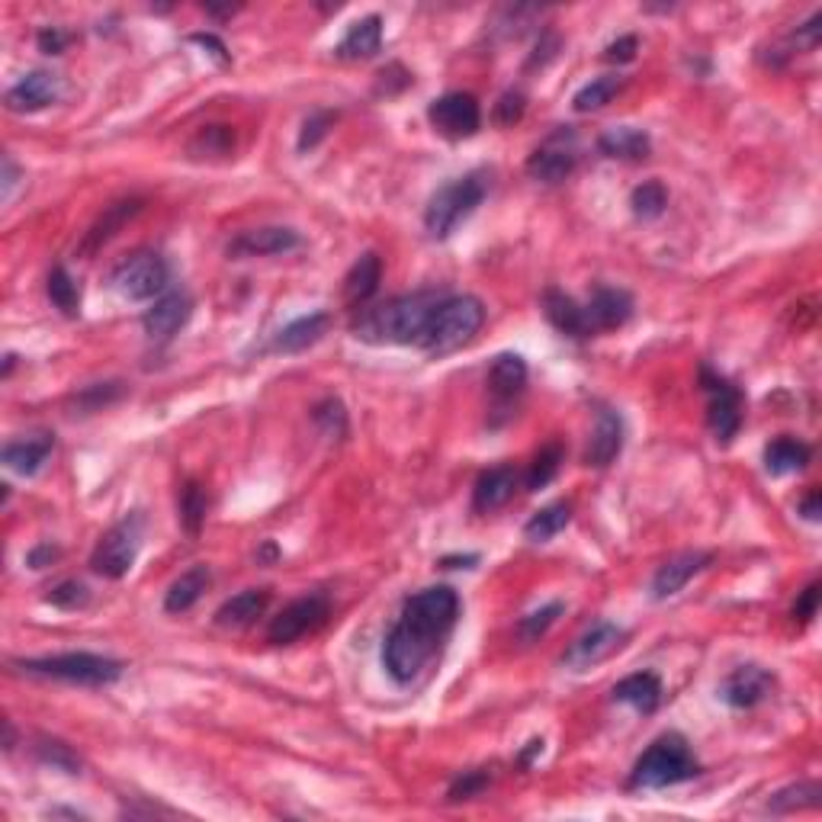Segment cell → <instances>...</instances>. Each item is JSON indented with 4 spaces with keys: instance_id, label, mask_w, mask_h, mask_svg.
<instances>
[{
    "instance_id": "obj_1",
    "label": "cell",
    "mask_w": 822,
    "mask_h": 822,
    "mask_svg": "<svg viewBox=\"0 0 822 822\" xmlns=\"http://www.w3.org/2000/svg\"><path fill=\"white\" fill-rule=\"evenodd\" d=\"M456 617H460V594L450 584H431L412 594L383 646V669L389 678L395 684H412L431 665Z\"/></svg>"
},
{
    "instance_id": "obj_2",
    "label": "cell",
    "mask_w": 822,
    "mask_h": 822,
    "mask_svg": "<svg viewBox=\"0 0 822 822\" xmlns=\"http://www.w3.org/2000/svg\"><path fill=\"white\" fill-rule=\"evenodd\" d=\"M440 296L437 292H412V296H395L377 309H367L357 325H354V338L363 344H421L425 328L435 315Z\"/></svg>"
},
{
    "instance_id": "obj_3",
    "label": "cell",
    "mask_w": 822,
    "mask_h": 822,
    "mask_svg": "<svg viewBox=\"0 0 822 822\" xmlns=\"http://www.w3.org/2000/svg\"><path fill=\"white\" fill-rule=\"evenodd\" d=\"M697 774H701V765H697L694 752L687 749V742L678 732H665L633 765L629 787H636V790H662V787L684 784V780H691Z\"/></svg>"
},
{
    "instance_id": "obj_4",
    "label": "cell",
    "mask_w": 822,
    "mask_h": 822,
    "mask_svg": "<svg viewBox=\"0 0 822 822\" xmlns=\"http://www.w3.org/2000/svg\"><path fill=\"white\" fill-rule=\"evenodd\" d=\"M485 325V305L476 296H443L437 302L435 315L425 328L421 350L428 354H450L479 335Z\"/></svg>"
},
{
    "instance_id": "obj_5",
    "label": "cell",
    "mask_w": 822,
    "mask_h": 822,
    "mask_svg": "<svg viewBox=\"0 0 822 822\" xmlns=\"http://www.w3.org/2000/svg\"><path fill=\"white\" fill-rule=\"evenodd\" d=\"M20 669L26 675L55 678V681H68V684H81V687L116 684L126 672V665L119 659L97 656V652H61V656H43V659H23Z\"/></svg>"
},
{
    "instance_id": "obj_6",
    "label": "cell",
    "mask_w": 822,
    "mask_h": 822,
    "mask_svg": "<svg viewBox=\"0 0 822 822\" xmlns=\"http://www.w3.org/2000/svg\"><path fill=\"white\" fill-rule=\"evenodd\" d=\"M485 194H488V184H485L483 174H466V177L443 184L425 209L428 232L435 239H450L456 232V225L466 222L483 206Z\"/></svg>"
},
{
    "instance_id": "obj_7",
    "label": "cell",
    "mask_w": 822,
    "mask_h": 822,
    "mask_svg": "<svg viewBox=\"0 0 822 822\" xmlns=\"http://www.w3.org/2000/svg\"><path fill=\"white\" fill-rule=\"evenodd\" d=\"M139 549H142V518L132 514L100 536L97 549L91 556V569L109 581L126 579L139 559Z\"/></svg>"
},
{
    "instance_id": "obj_8",
    "label": "cell",
    "mask_w": 822,
    "mask_h": 822,
    "mask_svg": "<svg viewBox=\"0 0 822 822\" xmlns=\"http://www.w3.org/2000/svg\"><path fill=\"white\" fill-rule=\"evenodd\" d=\"M171 270L164 264L161 254L139 251L129 261H123L113 274H109V287L119 292L129 302H148V299H161L167 290Z\"/></svg>"
},
{
    "instance_id": "obj_9",
    "label": "cell",
    "mask_w": 822,
    "mask_h": 822,
    "mask_svg": "<svg viewBox=\"0 0 822 822\" xmlns=\"http://www.w3.org/2000/svg\"><path fill=\"white\" fill-rule=\"evenodd\" d=\"M701 389L707 395V425L717 443H729L742 428V392L710 367H701Z\"/></svg>"
},
{
    "instance_id": "obj_10",
    "label": "cell",
    "mask_w": 822,
    "mask_h": 822,
    "mask_svg": "<svg viewBox=\"0 0 822 822\" xmlns=\"http://www.w3.org/2000/svg\"><path fill=\"white\" fill-rule=\"evenodd\" d=\"M428 119L435 126L437 132L443 139H473L483 126V109H479V100L466 91H453V94H443L437 97L431 106H428Z\"/></svg>"
},
{
    "instance_id": "obj_11",
    "label": "cell",
    "mask_w": 822,
    "mask_h": 822,
    "mask_svg": "<svg viewBox=\"0 0 822 822\" xmlns=\"http://www.w3.org/2000/svg\"><path fill=\"white\" fill-rule=\"evenodd\" d=\"M332 614V604L325 594H305L299 601L287 604L267 627V642L274 646H290L296 639H302L305 633L319 629Z\"/></svg>"
},
{
    "instance_id": "obj_12",
    "label": "cell",
    "mask_w": 822,
    "mask_h": 822,
    "mask_svg": "<svg viewBox=\"0 0 822 822\" xmlns=\"http://www.w3.org/2000/svg\"><path fill=\"white\" fill-rule=\"evenodd\" d=\"M627 642V629L611 624V621H601L591 629H584L579 639L563 652V665L572 669V672H588L601 662H607L611 656H617Z\"/></svg>"
},
{
    "instance_id": "obj_13",
    "label": "cell",
    "mask_w": 822,
    "mask_h": 822,
    "mask_svg": "<svg viewBox=\"0 0 822 822\" xmlns=\"http://www.w3.org/2000/svg\"><path fill=\"white\" fill-rule=\"evenodd\" d=\"M576 164H579V142H576V132L566 126V129L553 132L528 158V174L540 184H559L576 171Z\"/></svg>"
},
{
    "instance_id": "obj_14",
    "label": "cell",
    "mask_w": 822,
    "mask_h": 822,
    "mask_svg": "<svg viewBox=\"0 0 822 822\" xmlns=\"http://www.w3.org/2000/svg\"><path fill=\"white\" fill-rule=\"evenodd\" d=\"M774 691V675L762 665H739L723 678L720 697L732 710H752L762 701H768Z\"/></svg>"
},
{
    "instance_id": "obj_15",
    "label": "cell",
    "mask_w": 822,
    "mask_h": 822,
    "mask_svg": "<svg viewBox=\"0 0 822 822\" xmlns=\"http://www.w3.org/2000/svg\"><path fill=\"white\" fill-rule=\"evenodd\" d=\"M302 244V235L296 229L287 225H264V229H247L242 235H235L225 254L232 261H244V257H270V254H287L296 251Z\"/></svg>"
},
{
    "instance_id": "obj_16",
    "label": "cell",
    "mask_w": 822,
    "mask_h": 822,
    "mask_svg": "<svg viewBox=\"0 0 822 822\" xmlns=\"http://www.w3.org/2000/svg\"><path fill=\"white\" fill-rule=\"evenodd\" d=\"M194 315V299L187 292H164L142 315V328L151 340L174 338Z\"/></svg>"
},
{
    "instance_id": "obj_17",
    "label": "cell",
    "mask_w": 822,
    "mask_h": 822,
    "mask_svg": "<svg viewBox=\"0 0 822 822\" xmlns=\"http://www.w3.org/2000/svg\"><path fill=\"white\" fill-rule=\"evenodd\" d=\"M61 97V78L51 71H30L7 91V109L10 113H39Z\"/></svg>"
},
{
    "instance_id": "obj_18",
    "label": "cell",
    "mask_w": 822,
    "mask_h": 822,
    "mask_svg": "<svg viewBox=\"0 0 822 822\" xmlns=\"http://www.w3.org/2000/svg\"><path fill=\"white\" fill-rule=\"evenodd\" d=\"M142 206H146V199H139V196H126V199L109 202V206L100 212L97 222L88 229V235H84V242L78 247V254H81V257L97 254L103 244L113 242V239L126 229V222H132V219L142 212Z\"/></svg>"
},
{
    "instance_id": "obj_19",
    "label": "cell",
    "mask_w": 822,
    "mask_h": 822,
    "mask_svg": "<svg viewBox=\"0 0 822 822\" xmlns=\"http://www.w3.org/2000/svg\"><path fill=\"white\" fill-rule=\"evenodd\" d=\"M584 315H588L591 335L624 328L633 319V296L617 287H598L591 292V302L584 305Z\"/></svg>"
},
{
    "instance_id": "obj_20",
    "label": "cell",
    "mask_w": 822,
    "mask_h": 822,
    "mask_svg": "<svg viewBox=\"0 0 822 822\" xmlns=\"http://www.w3.org/2000/svg\"><path fill=\"white\" fill-rule=\"evenodd\" d=\"M51 450H55V435L49 431H36V435H23L16 440L3 443V466L20 473V476H36L46 463H49Z\"/></svg>"
},
{
    "instance_id": "obj_21",
    "label": "cell",
    "mask_w": 822,
    "mask_h": 822,
    "mask_svg": "<svg viewBox=\"0 0 822 822\" xmlns=\"http://www.w3.org/2000/svg\"><path fill=\"white\" fill-rule=\"evenodd\" d=\"M710 553H701V549H687V553H678L669 563L659 566V572L652 576V598L656 601H665V598H675L678 591L694 579L701 569L710 566Z\"/></svg>"
},
{
    "instance_id": "obj_22",
    "label": "cell",
    "mask_w": 822,
    "mask_h": 822,
    "mask_svg": "<svg viewBox=\"0 0 822 822\" xmlns=\"http://www.w3.org/2000/svg\"><path fill=\"white\" fill-rule=\"evenodd\" d=\"M621 450H624V418L611 408H601L588 450H584V463L594 470H604L621 456Z\"/></svg>"
},
{
    "instance_id": "obj_23",
    "label": "cell",
    "mask_w": 822,
    "mask_h": 822,
    "mask_svg": "<svg viewBox=\"0 0 822 822\" xmlns=\"http://www.w3.org/2000/svg\"><path fill=\"white\" fill-rule=\"evenodd\" d=\"M514 488H518V473H514V466L501 463V466L485 470L483 476L476 479V488H473V511L491 514V511L505 508V505L514 498Z\"/></svg>"
},
{
    "instance_id": "obj_24",
    "label": "cell",
    "mask_w": 822,
    "mask_h": 822,
    "mask_svg": "<svg viewBox=\"0 0 822 822\" xmlns=\"http://www.w3.org/2000/svg\"><path fill=\"white\" fill-rule=\"evenodd\" d=\"M383 283V257L377 251H367L354 261V267L344 277V302L347 305H363L373 299Z\"/></svg>"
},
{
    "instance_id": "obj_25",
    "label": "cell",
    "mask_w": 822,
    "mask_h": 822,
    "mask_svg": "<svg viewBox=\"0 0 822 822\" xmlns=\"http://www.w3.org/2000/svg\"><path fill=\"white\" fill-rule=\"evenodd\" d=\"M328 328H332V315L328 312H312V315H302V319L290 322L287 328H280L270 347L277 354H299V350H309L312 344L325 338Z\"/></svg>"
},
{
    "instance_id": "obj_26",
    "label": "cell",
    "mask_w": 822,
    "mask_h": 822,
    "mask_svg": "<svg viewBox=\"0 0 822 822\" xmlns=\"http://www.w3.org/2000/svg\"><path fill=\"white\" fill-rule=\"evenodd\" d=\"M543 312L549 319V325L569 338H591V325L584 315V305H579L572 296L559 290H549L543 296Z\"/></svg>"
},
{
    "instance_id": "obj_27",
    "label": "cell",
    "mask_w": 822,
    "mask_h": 822,
    "mask_svg": "<svg viewBox=\"0 0 822 822\" xmlns=\"http://www.w3.org/2000/svg\"><path fill=\"white\" fill-rule=\"evenodd\" d=\"M380 46H383V16L370 13L347 30V36L338 43L335 55L340 61H363V58H373Z\"/></svg>"
},
{
    "instance_id": "obj_28",
    "label": "cell",
    "mask_w": 822,
    "mask_h": 822,
    "mask_svg": "<svg viewBox=\"0 0 822 822\" xmlns=\"http://www.w3.org/2000/svg\"><path fill=\"white\" fill-rule=\"evenodd\" d=\"M614 701L621 704H629L636 714L649 717L659 710L662 704V681L652 675V672H636V675H627L624 681L614 684Z\"/></svg>"
},
{
    "instance_id": "obj_29",
    "label": "cell",
    "mask_w": 822,
    "mask_h": 822,
    "mask_svg": "<svg viewBox=\"0 0 822 822\" xmlns=\"http://www.w3.org/2000/svg\"><path fill=\"white\" fill-rule=\"evenodd\" d=\"M270 604V594L264 588H247V591H239L232 594L219 611H216V624L225 629H242L247 624H254Z\"/></svg>"
},
{
    "instance_id": "obj_30",
    "label": "cell",
    "mask_w": 822,
    "mask_h": 822,
    "mask_svg": "<svg viewBox=\"0 0 822 822\" xmlns=\"http://www.w3.org/2000/svg\"><path fill=\"white\" fill-rule=\"evenodd\" d=\"M485 383H488L495 398H501V402L514 398L521 389L528 386V363H524V357L521 354H498L495 363L488 367V380Z\"/></svg>"
},
{
    "instance_id": "obj_31",
    "label": "cell",
    "mask_w": 822,
    "mask_h": 822,
    "mask_svg": "<svg viewBox=\"0 0 822 822\" xmlns=\"http://www.w3.org/2000/svg\"><path fill=\"white\" fill-rule=\"evenodd\" d=\"M813 450L797 440V437H777L765 447V470L772 476H790V473H800L807 463H810Z\"/></svg>"
},
{
    "instance_id": "obj_32",
    "label": "cell",
    "mask_w": 822,
    "mask_h": 822,
    "mask_svg": "<svg viewBox=\"0 0 822 822\" xmlns=\"http://www.w3.org/2000/svg\"><path fill=\"white\" fill-rule=\"evenodd\" d=\"M649 136L642 129H633V126H617V129H607L601 139H598V151L604 158H621V161H642L649 158Z\"/></svg>"
},
{
    "instance_id": "obj_33",
    "label": "cell",
    "mask_w": 822,
    "mask_h": 822,
    "mask_svg": "<svg viewBox=\"0 0 822 822\" xmlns=\"http://www.w3.org/2000/svg\"><path fill=\"white\" fill-rule=\"evenodd\" d=\"M209 581H212V576H209L206 566L187 569L181 579L171 581V588H167V594H164V611H167V614H187L196 601L202 598V591L209 588Z\"/></svg>"
},
{
    "instance_id": "obj_34",
    "label": "cell",
    "mask_w": 822,
    "mask_h": 822,
    "mask_svg": "<svg viewBox=\"0 0 822 822\" xmlns=\"http://www.w3.org/2000/svg\"><path fill=\"white\" fill-rule=\"evenodd\" d=\"M569 521H572V505H569V501H553V505L540 508L531 521L524 524V536H528L531 543H546V540H553L556 533L566 531Z\"/></svg>"
},
{
    "instance_id": "obj_35",
    "label": "cell",
    "mask_w": 822,
    "mask_h": 822,
    "mask_svg": "<svg viewBox=\"0 0 822 822\" xmlns=\"http://www.w3.org/2000/svg\"><path fill=\"white\" fill-rule=\"evenodd\" d=\"M190 158L196 161H212V158H229L235 151V129L232 126H202L190 139Z\"/></svg>"
},
{
    "instance_id": "obj_36",
    "label": "cell",
    "mask_w": 822,
    "mask_h": 822,
    "mask_svg": "<svg viewBox=\"0 0 822 822\" xmlns=\"http://www.w3.org/2000/svg\"><path fill=\"white\" fill-rule=\"evenodd\" d=\"M621 91H624L621 74H601V78H594L591 84L581 88L579 94L572 97V106H576V113H594V109L607 106Z\"/></svg>"
},
{
    "instance_id": "obj_37",
    "label": "cell",
    "mask_w": 822,
    "mask_h": 822,
    "mask_svg": "<svg viewBox=\"0 0 822 822\" xmlns=\"http://www.w3.org/2000/svg\"><path fill=\"white\" fill-rule=\"evenodd\" d=\"M822 787L813 784V780H800V784H790L784 790H777L772 800H768V810L772 813H797V810H810V807H820Z\"/></svg>"
},
{
    "instance_id": "obj_38",
    "label": "cell",
    "mask_w": 822,
    "mask_h": 822,
    "mask_svg": "<svg viewBox=\"0 0 822 822\" xmlns=\"http://www.w3.org/2000/svg\"><path fill=\"white\" fill-rule=\"evenodd\" d=\"M629 206H633V216L649 222V219H659L669 206V190L659 184V181H646L639 184L633 196H629Z\"/></svg>"
},
{
    "instance_id": "obj_39",
    "label": "cell",
    "mask_w": 822,
    "mask_h": 822,
    "mask_svg": "<svg viewBox=\"0 0 822 822\" xmlns=\"http://www.w3.org/2000/svg\"><path fill=\"white\" fill-rule=\"evenodd\" d=\"M49 299L55 309H61L68 319H74L78 312H81V290H78V283H74V277L65 270V267H55L49 274Z\"/></svg>"
},
{
    "instance_id": "obj_40",
    "label": "cell",
    "mask_w": 822,
    "mask_h": 822,
    "mask_svg": "<svg viewBox=\"0 0 822 822\" xmlns=\"http://www.w3.org/2000/svg\"><path fill=\"white\" fill-rule=\"evenodd\" d=\"M563 447L559 443H549V447H543L536 456H533L531 470H528V491H540V488H546V485L556 479V473H559V466H563Z\"/></svg>"
},
{
    "instance_id": "obj_41",
    "label": "cell",
    "mask_w": 822,
    "mask_h": 822,
    "mask_svg": "<svg viewBox=\"0 0 822 822\" xmlns=\"http://www.w3.org/2000/svg\"><path fill=\"white\" fill-rule=\"evenodd\" d=\"M36 759H39L43 765H49V768H58V772L81 774V759H78V752H74L71 745L58 742V739H49V736L36 739Z\"/></svg>"
},
{
    "instance_id": "obj_42",
    "label": "cell",
    "mask_w": 822,
    "mask_h": 822,
    "mask_svg": "<svg viewBox=\"0 0 822 822\" xmlns=\"http://www.w3.org/2000/svg\"><path fill=\"white\" fill-rule=\"evenodd\" d=\"M177 508H181V524L187 528V533H199L202 521H206V491L199 483H187L181 488V498H177Z\"/></svg>"
},
{
    "instance_id": "obj_43",
    "label": "cell",
    "mask_w": 822,
    "mask_h": 822,
    "mask_svg": "<svg viewBox=\"0 0 822 822\" xmlns=\"http://www.w3.org/2000/svg\"><path fill=\"white\" fill-rule=\"evenodd\" d=\"M46 601H49L51 607H58V611H84L91 604V588L84 581L68 579L61 581V584H55L49 594H46Z\"/></svg>"
},
{
    "instance_id": "obj_44",
    "label": "cell",
    "mask_w": 822,
    "mask_h": 822,
    "mask_svg": "<svg viewBox=\"0 0 822 822\" xmlns=\"http://www.w3.org/2000/svg\"><path fill=\"white\" fill-rule=\"evenodd\" d=\"M563 611H566V607H563V601H553V604H546V607L533 611V614H528V617L518 624V636H521L524 642H536L546 629L559 621V614H563Z\"/></svg>"
},
{
    "instance_id": "obj_45",
    "label": "cell",
    "mask_w": 822,
    "mask_h": 822,
    "mask_svg": "<svg viewBox=\"0 0 822 822\" xmlns=\"http://www.w3.org/2000/svg\"><path fill=\"white\" fill-rule=\"evenodd\" d=\"M335 113L332 109H315L305 123H302V132H299V151L305 154V151H312V148L319 146L325 136H328V129L335 126Z\"/></svg>"
},
{
    "instance_id": "obj_46",
    "label": "cell",
    "mask_w": 822,
    "mask_h": 822,
    "mask_svg": "<svg viewBox=\"0 0 822 822\" xmlns=\"http://www.w3.org/2000/svg\"><path fill=\"white\" fill-rule=\"evenodd\" d=\"M312 418H315V425L328 437H340L347 431V412H344V405H340L338 398H328V402L315 405Z\"/></svg>"
},
{
    "instance_id": "obj_47",
    "label": "cell",
    "mask_w": 822,
    "mask_h": 822,
    "mask_svg": "<svg viewBox=\"0 0 822 822\" xmlns=\"http://www.w3.org/2000/svg\"><path fill=\"white\" fill-rule=\"evenodd\" d=\"M524 109H528V100L521 91H508L505 97L495 103V123L498 126H514L524 119Z\"/></svg>"
},
{
    "instance_id": "obj_48",
    "label": "cell",
    "mask_w": 822,
    "mask_h": 822,
    "mask_svg": "<svg viewBox=\"0 0 822 822\" xmlns=\"http://www.w3.org/2000/svg\"><path fill=\"white\" fill-rule=\"evenodd\" d=\"M485 787H488V774L479 768V772H466L463 777H456L453 784H450V800H470V797H476V794H483Z\"/></svg>"
},
{
    "instance_id": "obj_49",
    "label": "cell",
    "mask_w": 822,
    "mask_h": 822,
    "mask_svg": "<svg viewBox=\"0 0 822 822\" xmlns=\"http://www.w3.org/2000/svg\"><path fill=\"white\" fill-rule=\"evenodd\" d=\"M123 392H126L123 383H94V386H88L78 395V402H81L84 408H103V405L116 402Z\"/></svg>"
},
{
    "instance_id": "obj_50",
    "label": "cell",
    "mask_w": 822,
    "mask_h": 822,
    "mask_svg": "<svg viewBox=\"0 0 822 822\" xmlns=\"http://www.w3.org/2000/svg\"><path fill=\"white\" fill-rule=\"evenodd\" d=\"M820 598H822L820 581L807 584V588H803V594H800V598H797V604H794V621L807 627V624L817 617V611H820Z\"/></svg>"
},
{
    "instance_id": "obj_51",
    "label": "cell",
    "mask_w": 822,
    "mask_h": 822,
    "mask_svg": "<svg viewBox=\"0 0 822 822\" xmlns=\"http://www.w3.org/2000/svg\"><path fill=\"white\" fill-rule=\"evenodd\" d=\"M820 36H822V13H813L797 33H794V46L797 49H817L820 46Z\"/></svg>"
},
{
    "instance_id": "obj_52",
    "label": "cell",
    "mask_w": 822,
    "mask_h": 822,
    "mask_svg": "<svg viewBox=\"0 0 822 822\" xmlns=\"http://www.w3.org/2000/svg\"><path fill=\"white\" fill-rule=\"evenodd\" d=\"M636 51H639V39L636 36H621L617 43H611L607 49H604V58L607 61H617V65H627L636 58Z\"/></svg>"
},
{
    "instance_id": "obj_53",
    "label": "cell",
    "mask_w": 822,
    "mask_h": 822,
    "mask_svg": "<svg viewBox=\"0 0 822 822\" xmlns=\"http://www.w3.org/2000/svg\"><path fill=\"white\" fill-rule=\"evenodd\" d=\"M36 43H39V49L46 51V55H61L65 46L71 43V33H65V30L51 26V30H43V33L36 36Z\"/></svg>"
},
{
    "instance_id": "obj_54",
    "label": "cell",
    "mask_w": 822,
    "mask_h": 822,
    "mask_svg": "<svg viewBox=\"0 0 822 822\" xmlns=\"http://www.w3.org/2000/svg\"><path fill=\"white\" fill-rule=\"evenodd\" d=\"M58 556H61V549H58V546H51V543H39L36 549H30V553H26V566H30V569H46V566H51Z\"/></svg>"
},
{
    "instance_id": "obj_55",
    "label": "cell",
    "mask_w": 822,
    "mask_h": 822,
    "mask_svg": "<svg viewBox=\"0 0 822 822\" xmlns=\"http://www.w3.org/2000/svg\"><path fill=\"white\" fill-rule=\"evenodd\" d=\"M16 181H20V167L13 164V158H10V154H3V199H10V196H13Z\"/></svg>"
},
{
    "instance_id": "obj_56",
    "label": "cell",
    "mask_w": 822,
    "mask_h": 822,
    "mask_svg": "<svg viewBox=\"0 0 822 822\" xmlns=\"http://www.w3.org/2000/svg\"><path fill=\"white\" fill-rule=\"evenodd\" d=\"M820 501H822V498H820V491H817V488H813V491H810V495H807V498L800 501V511H803V518H807V521H820V514H822Z\"/></svg>"
},
{
    "instance_id": "obj_57",
    "label": "cell",
    "mask_w": 822,
    "mask_h": 822,
    "mask_svg": "<svg viewBox=\"0 0 822 822\" xmlns=\"http://www.w3.org/2000/svg\"><path fill=\"white\" fill-rule=\"evenodd\" d=\"M194 43H199V46H206V49H212V55L219 58V61H229V51H225V46L212 36V33H196L194 36Z\"/></svg>"
},
{
    "instance_id": "obj_58",
    "label": "cell",
    "mask_w": 822,
    "mask_h": 822,
    "mask_svg": "<svg viewBox=\"0 0 822 822\" xmlns=\"http://www.w3.org/2000/svg\"><path fill=\"white\" fill-rule=\"evenodd\" d=\"M476 563H479V556H447V559H440L443 569H473Z\"/></svg>"
},
{
    "instance_id": "obj_59",
    "label": "cell",
    "mask_w": 822,
    "mask_h": 822,
    "mask_svg": "<svg viewBox=\"0 0 822 822\" xmlns=\"http://www.w3.org/2000/svg\"><path fill=\"white\" fill-rule=\"evenodd\" d=\"M13 367H16V357H13V354H7V360H3V380L13 373Z\"/></svg>"
}]
</instances>
